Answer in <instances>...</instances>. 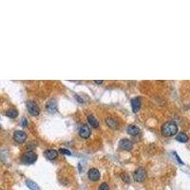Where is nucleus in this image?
<instances>
[{
    "label": "nucleus",
    "instance_id": "obj_1",
    "mask_svg": "<svg viewBox=\"0 0 190 190\" xmlns=\"http://www.w3.org/2000/svg\"><path fill=\"white\" fill-rule=\"evenodd\" d=\"M162 134L166 137H171L178 132V126L173 121H168L162 126Z\"/></svg>",
    "mask_w": 190,
    "mask_h": 190
},
{
    "label": "nucleus",
    "instance_id": "obj_2",
    "mask_svg": "<svg viewBox=\"0 0 190 190\" xmlns=\"http://www.w3.org/2000/svg\"><path fill=\"white\" fill-rule=\"evenodd\" d=\"M36 160H37V155L34 151H27V152H25L22 155V157H21L22 163H26V165H31V163H34Z\"/></svg>",
    "mask_w": 190,
    "mask_h": 190
},
{
    "label": "nucleus",
    "instance_id": "obj_3",
    "mask_svg": "<svg viewBox=\"0 0 190 190\" xmlns=\"http://www.w3.org/2000/svg\"><path fill=\"white\" fill-rule=\"evenodd\" d=\"M133 179L137 182H142L147 179V171L143 167L137 168L133 173Z\"/></svg>",
    "mask_w": 190,
    "mask_h": 190
},
{
    "label": "nucleus",
    "instance_id": "obj_4",
    "mask_svg": "<svg viewBox=\"0 0 190 190\" xmlns=\"http://www.w3.org/2000/svg\"><path fill=\"white\" fill-rule=\"evenodd\" d=\"M26 106H27V108L31 115L38 116L39 113H40V108H39L38 105L34 101H28L27 104H26Z\"/></svg>",
    "mask_w": 190,
    "mask_h": 190
},
{
    "label": "nucleus",
    "instance_id": "obj_5",
    "mask_svg": "<svg viewBox=\"0 0 190 190\" xmlns=\"http://www.w3.org/2000/svg\"><path fill=\"white\" fill-rule=\"evenodd\" d=\"M27 139V134H26L22 130H16L14 133V140L18 143H22Z\"/></svg>",
    "mask_w": 190,
    "mask_h": 190
},
{
    "label": "nucleus",
    "instance_id": "obj_6",
    "mask_svg": "<svg viewBox=\"0 0 190 190\" xmlns=\"http://www.w3.org/2000/svg\"><path fill=\"white\" fill-rule=\"evenodd\" d=\"M88 176H89V179L90 181H93V182H97L98 180L100 179V172L99 170H98L97 168H90L89 170V173H88Z\"/></svg>",
    "mask_w": 190,
    "mask_h": 190
},
{
    "label": "nucleus",
    "instance_id": "obj_7",
    "mask_svg": "<svg viewBox=\"0 0 190 190\" xmlns=\"http://www.w3.org/2000/svg\"><path fill=\"white\" fill-rule=\"evenodd\" d=\"M119 147L121 149L127 150L128 151V150H131V148L133 147V143L128 139H122L119 143Z\"/></svg>",
    "mask_w": 190,
    "mask_h": 190
},
{
    "label": "nucleus",
    "instance_id": "obj_8",
    "mask_svg": "<svg viewBox=\"0 0 190 190\" xmlns=\"http://www.w3.org/2000/svg\"><path fill=\"white\" fill-rule=\"evenodd\" d=\"M90 134H91V130H90L89 127L87 126V124H84V126L79 130V135L84 139L89 138V137L90 136Z\"/></svg>",
    "mask_w": 190,
    "mask_h": 190
},
{
    "label": "nucleus",
    "instance_id": "obj_9",
    "mask_svg": "<svg viewBox=\"0 0 190 190\" xmlns=\"http://www.w3.org/2000/svg\"><path fill=\"white\" fill-rule=\"evenodd\" d=\"M44 156L47 158L48 160H54L57 158V156H58V152L56 151V150L54 149H48V150H45L44 151Z\"/></svg>",
    "mask_w": 190,
    "mask_h": 190
},
{
    "label": "nucleus",
    "instance_id": "obj_10",
    "mask_svg": "<svg viewBox=\"0 0 190 190\" xmlns=\"http://www.w3.org/2000/svg\"><path fill=\"white\" fill-rule=\"evenodd\" d=\"M131 107L134 113H137L141 108V99L139 97H135L131 99Z\"/></svg>",
    "mask_w": 190,
    "mask_h": 190
},
{
    "label": "nucleus",
    "instance_id": "obj_11",
    "mask_svg": "<svg viewBox=\"0 0 190 190\" xmlns=\"http://www.w3.org/2000/svg\"><path fill=\"white\" fill-rule=\"evenodd\" d=\"M127 132L131 136H136L140 133V128L137 126H134V124H130L127 128Z\"/></svg>",
    "mask_w": 190,
    "mask_h": 190
},
{
    "label": "nucleus",
    "instance_id": "obj_12",
    "mask_svg": "<svg viewBox=\"0 0 190 190\" xmlns=\"http://www.w3.org/2000/svg\"><path fill=\"white\" fill-rule=\"evenodd\" d=\"M106 123L110 128H113V129L118 128V127H119V123H118V121L112 117H108L106 119Z\"/></svg>",
    "mask_w": 190,
    "mask_h": 190
},
{
    "label": "nucleus",
    "instance_id": "obj_13",
    "mask_svg": "<svg viewBox=\"0 0 190 190\" xmlns=\"http://www.w3.org/2000/svg\"><path fill=\"white\" fill-rule=\"evenodd\" d=\"M46 108H47V110L49 111V112H51V113L55 112L56 109H57L55 100H50V101H49L47 103V105H46Z\"/></svg>",
    "mask_w": 190,
    "mask_h": 190
},
{
    "label": "nucleus",
    "instance_id": "obj_14",
    "mask_svg": "<svg viewBox=\"0 0 190 190\" xmlns=\"http://www.w3.org/2000/svg\"><path fill=\"white\" fill-rule=\"evenodd\" d=\"M88 121L90 124V126H92V127L97 128L98 127H99V122H98V120L93 115H89L88 116Z\"/></svg>",
    "mask_w": 190,
    "mask_h": 190
},
{
    "label": "nucleus",
    "instance_id": "obj_15",
    "mask_svg": "<svg viewBox=\"0 0 190 190\" xmlns=\"http://www.w3.org/2000/svg\"><path fill=\"white\" fill-rule=\"evenodd\" d=\"M176 140L181 143H186L188 141V136L185 132H180L176 136Z\"/></svg>",
    "mask_w": 190,
    "mask_h": 190
},
{
    "label": "nucleus",
    "instance_id": "obj_16",
    "mask_svg": "<svg viewBox=\"0 0 190 190\" xmlns=\"http://www.w3.org/2000/svg\"><path fill=\"white\" fill-rule=\"evenodd\" d=\"M26 185H27V186L31 190H40V189H39V186H38L37 183H35L34 182H32L31 180H27V181H26Z\"/></svg>",
    "mask_w": 190,
    "mask_h": 190
},
{
    "label": "nucleus",
    "instance_id": "obj_17",
    "mask_svg": "<svg viewBox=\"0 0 190 190\" xmlns=\"http://www.w3.org/2000/svg\"><path fill=\"white\" fill-rule=\"evenodd\" d=\"M6 115H7L8 117H10V118H15L18 115V111L14 108H11V109H9L7 112H6Z\"/></svg>",
    "mask_w": 190,
    "mask_h": 190
},
{
    "label": "nucleus",
    "instance_id": "obj_18",
    "mask_svg": "<svg viewBox=\"0 0 190 190\" xmlns=\"http://www.w3.org/2000/svg\"><path fill=\"white\" fill-rule=\"evenodd\" d=\"M98 190H109V185L107 182H103L98 187Z\"/></svg>",
    "mask_w": 190,
    "mask_h": 190
},
{
    "label": "nucleus",
    "instance_id": "obj_19",
    "mask_svg": "<svg viewBox=\"0 0 190 190\" xmlns=\"http://www.w3.org/2000/svg\"><path fill=\"white\" fill-rule=\"evenodd\" d=\"M60 152H61L62 154L71 155V152H70V151H69V150H67V149H65V148H61V149H60Z\"/></svg>",
    "mask_w": 190,
    "mask_h": 190
},
{
    "label": "nucleus",
    "instance_id": "obj_20",
    "mask_svg": "<svg viewBox=\"0 0 190 190\" xmlns=\"http://www.w3.org/2000/svg\"><path fill=\"white\" fill-rule=\"evenodd\" d=\"M174 154H175V157H176V159H177V160H178V161H179V163H182V161H181V159L179 158V156H178V155H177L176 153H174Z\"/></svg>",
    "mask_w": 190,
    "mask_h": 190
},
{
    "label": "nucleus",
    "instance_id": "obj_21",
    "mask_svg": "<svg viewBox=\"0 0 190 190\" xmlns=\"http://www.w3.org/2000/svg\"><path fill=\"white\" fill-rule=\"evenodd\" d=\"M22 124H23V127H26V124H27V121H26L25 119H23V121H22Z\"/></svg>",
    "mask_w": 190,
    "mask_h": 190
}]
</instances>
